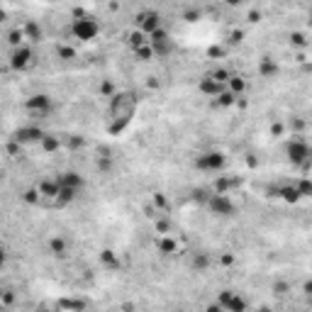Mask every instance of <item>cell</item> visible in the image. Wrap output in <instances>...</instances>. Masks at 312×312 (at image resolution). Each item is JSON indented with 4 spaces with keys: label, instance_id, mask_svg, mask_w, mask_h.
I'll return each mask as SVG.
<instances>
[{
    "label": "cell",
    "instance_id": "cell-9",
    "mask_svg": "<svg viewBox=\"0 0 312 312\" xmlns=\"http://www.w3.org/2000/svg\"><path fill=\"white\" fill-rule=\"evenodd\" d=\"M27 110L34 115V117H47L52 113V98L49 95H32L27 103Z\"/></svg>",
    "mask_w": 312,
    "mask_h": 312
},
{
    "label": "cell",
    "instance_id": "cell-25",
    "mask_svg": "<svg viewBox=\"0 0 312 312\" xmlns=\"http://www.w3.org/2000/svg\"><path fill=\"white\" fill-rule=\"evenodd\" d=\"M310 173H312V164H310Z\"/></svg>",
    "mask_w": 312,
    "mask_h": 312
},
{
    "label": "cell",
    "instance_id": "cell-11",
    "mask_svg": "<svg viewBox=\"0 0 312 312\" xmlns=\"http://www.w3.org/2000/svg\"><path fill=\"white\" fill-rule=\"evenodd\" d=\"M222 90H225V83L215 81V78H212L210 73L200 78V93H205V95H210V98H217V95H220Z\"/></svg>",
    "mask_w": 312,
    "mask_h": 312
},
{
    "label": "cell",
    "instance_id": "cell-3",
    "mask_svg": "<svg viewBox=\"0 0 312 312\" xmlns=\"http://www.w3.org/2000/svg\"><path fill=\"white\" fill-rule=\"evenodd\" d=\"M285 154H288V161H290L293 166H310L312 164V149L300 134H293V137L288 139Z\"/></svg>",
    "mask_w": 312,
    "mask_h": 312
},
{
    "label": "cell",
    "instance_id": "cell-16",
    "mask_svg": "<svg viewBox=\"0 0 312 312\" xmlns=\"http://www.w3.org/2000/svg\"><path fill=\"white\" fill-rule=\"evenodd\" d=\"M295 183H298V190H300L303 198H312V176H303Z\"/></svg>",
    "mask_w": 312,
    "mask_h": 312
},
{
    "label": "cell",
    "instance_id": "cell-23",
    "mask_svg": "<svg viewBox=\"0 0 312 312\" xmlns=\"http://www.w3.org/2000/svg\"><path fill=\"white\" fill-rule=\"evenodd\" d=\"M242 37H244V34H242V32L237 29V32H232V34H229V42H234V44H239V42H242Z\"/></svg>",
    "mask_w": 312,
    "mask_h": 312
},
{
    "label": "cell",
    "instance_id": "cell-17",
    "mask_svg": "<svg viewBox=\"0 0 312 312\" xmlns=\"http://www.w3.org/2000/svg\"><path fill=\"white\" fill-rule=\"evenodd\" d=\"M44 151H57L59 146H61V139L59 137H54V134H47L44 139H42V144H39Z\"/></svg>",
    "mask_w": 312,
    "mask_h": 312
},
{
    "label": "cell",
    "instance_id": "cell-1",
    "mask_svg": "<svg viewBox=\"0 0 312 312\" xmlns=\"http://www.w3.org/2000/svg\"><path fill=\"white\" fill-rule=\"evenodd\" d=\"M134 108L137 100L129 93H115L110 98V113H108V132L110 134H122L132 117H134Z\"/></svg>",
    "mask_w": 312,
    "mask_h": 312
},
{
    "label": "cell",
    "instance_id": "cell-6",
    "mask_svg": "<svg viewBox=\"0 0 312 312\" xmlns=\"http://www.w3.org/2000/svg\"><path fill=\"white\" fill-rule=\"evenodd\" d=\"M205 205H207L210 212L217 215V217H232V215H237V205H234V200L229 198V193H215V190H212V195L207 198Z\"/></svg>",
    "mask_w": 312,
    "mask_h": 312
},
{
    "label": "cell",
    "instance_id": "cell-2",
    "mask_svg": "<svg viewBox=\"0 0 312 312\" xmlns=\"http://www.w3.org/2000/svg\"><path fill=\"white\" fill-rule=\"evenodd\" d=\"M71 32H73L76 39L90 42V39L98 37L100 25H98V20H95L93 15H88V12H83V10H76V12H73V20H71Z\"/></svg>",
    "mask_w": 312,
    "mask_h": 312
},
{
    "label": "cell",
    "instance_id": "cell-15",
    "mask_svg": "<svg viewBox=\"0 0 312 312\" xmlns=\"http://www.w3.org/2000/svg\"><path fill=\"white\" fill-rule=\"evenodd\" d=\"M49 249H52V254H57V256H66L68 254V247H66V242H63L61 237H52L49 239Z\"/></svg>",
    "mask_w": 312,
    "mask_h": 312
},
{
    "label": "cell",
    "instance_id": "cell-20",
    "mask_svg": "<svg viewBox=\"0 0 312 312\" xmlns=\"http://www.w3.org/2000/svg\"><path fill=\"white\" fill-rule=\"evenodd\" d=\"M95 169H98L100 173H110V171H113V156H98Z\"/></svg>",
    "mask_w": 312,
    "mask_h": 312
},
{
    "label": "cell",
    "instance_id": "cell-5",
    "mask_svg": "<svg viewBox=\"0 0 312 312\" xmlns=\"http://www.w3.org/2000/svg\"><path fill=\"white\" fill-rule=\"evenodd\" d=\"M227 166V156L222 151H205L195 159V169L202 173H222Z\"/></svg>",
    "mask_w": 312,
    "mask_h": 312
},
{
    "label": "cell",
    "instance_id": "cell-18",
    "mask_svg": "<svg viewBox=\"0 0 312 312\" xmlns=\"http://www.w3.org/2000/svg\"><path fill=\"white\" fill-rule=\"evenodd\" d=\"M22 29H25V39H29V42H37V39L42 37V29H39L34 22H27Z\"/></svg>",
    "mask_w": 312,
    "mask_h": 312
},
{
    "label": "cell",
    "instance_id": "cell-24",
    "mask_svg": "<svg viewBox=\"0 0 312 312\" xmlns=\"http://www.w3.org/2000/svg\"><path fill=\"white\" fill-rule=\"evenodd\" d=\"M222 2H225V5H242L244 0H222Z\"/></svg>",
    "mask_w": 312,
    "mask_h": 312
},
{
    "label": "cell",
    "instance_id": "cell-8",
    "mask_svg": "<svg viewBox=\"0 0 312 312\" xmlns=\"http://www.w3.org/2000/svg\"><path fill=\"white\" fill-rule=\"evenodd\" d=\"M10 63H12V68H17V71L29 68V66L34 63V52H32V47H27V44L15 47L12 54H10Z\"/></svg>",
    "mask_w": 312,
    "mask_h": 312
},
{
    "label": "cell",
    "instance_id": "cell-12",
    "mask_svg": "<svg viewBox=\"0 0 312 312\" xmlns=\"http://www.w3.org/2000/svg\"><path fill=\"white\" fill-rule=\"evenodd\" d=\"M276 73H278V66L273 63V59L263 57V59L258 61V76H261V78H273Z\"/></svg>",
    "mask_w": 312,
    "mask_h": 312
},
{
    "label": "cell",
    "instance_id": "cell-7",
    "mask_svg": "<svg viewBox=\"0 0 312 312\" xmlns=\"http://www.w3.org/2000/svg\"><path fill=\"white\" fill-rule=\"evenodd\" d=\"M134 25L144 32V34H151L161 27V15L154 12V10H142L137 17H134Z\"/></svg>",
    "mask_w": 312,
    "mask_h": 312
},
{
    "label": "cell",
    "instance_id": "cell-4",
    "mask_svg": "<svg viewBox=\"0 0 312 312\" xmlns=\"http://www.w3.org/2000/svg\"><path fill=\"white\" fill-rule=\"evenodd\" d=\"M149 44L154 49V57H159V59H166L176 52V42L171 39L169 29H164V27H159L156 32L149 34Z\"/></svg>",
    "mask_w": 312,
    "mask_h": 312
},
{
    "label": "cell",
    "instance_id": "cell-13",
    "mask_svg": "<svg viewBox=\"0 0 312 312\" xmlns=\"http://www.w3.org/2000/svg\"><path fill=\"white\" fill-rule=\"evenodd\" d=\"M227 88H229L232 93H237V95L242 98V95H244V90H247V81H244V78H242L239 73H232V78L227 81Z\"/></svg>",
    "mask_w": 312,
    "mask_h": 312
},
{
    "label": "cell",
    "instance_id": "cell-22",
    "mask_svg": "<svg viewBox=\"0 0 312 312\" xmlns=\"http://www.w3.org/2000/svg\"><path fill=\"white\" fill-rule=\"evenodd\" d=\"M290 44H293V47L305 49V47H308V39H305V34H303V32H293V34H290Z\"/></svg>",
    "mask_w": 312,
    "mask_h": 312
},
{
    "label": "cell",
    "instance_id": "cell-21",
    "mask_svg": "<svg viewBox=\"0 0 312 312\" xmlns=\"http://www.w3.org/2000/svg\"><path fill=\"white\" fill-rule=\"evenodd\" d=\"M210 76H212L215 81H220V83H225V85H227V81L232 78V73H229L227 68H220V66H217V68H212V71H210Z\"/></svg>",
    "mask_w": 312,
    "mask_h": 312
},
{
    "label": "cell",
    "instance_id": "cell-14",
    "mask_svg": "<svg viewBox=\"0 0 312 312\" xmlns=\"http://www.w3.org/2000/svg\"><path fill=\"white\" fill-rule=\"evenodd\" d=\"M161 237H164V239H159V251L161 254H173L178 249V244H176V239L171 234H161Z\"/></svg>",
    "mask_w": 312,
    "mask_h": 312
},
{
    "label": "cell",
    "instance_id": "cell-19",
    "mask_svg": "<svg viewBox=\"0 0 312 312\" xmlns=\"http://www.w3.org/2000/svg\"><path fill=\"white\" fill-rule=\"evenodd\" d=\"M100 261H103V266H108V268H120V258H117V254H113V251H103V254H100Z\"/></svg>",
    "mask_w": 312,
    "mask_h": 312
},
{
    "label": "cell",
    "instance_id": "cell-10",
    "mask_svg": "<svg viewBox=\"0 0 312 312\" xmlns=\"http://www.w3.org/2000/svg\"><path fill=\"white\" fill-rule=\"evenodd\" d=\"M44 137H47V132L39 129V127H22L17 132V142L20 144H42Z\"/></svg>",
    "mask_w": 312,
    "mask_h": 312
}]
</instances>
